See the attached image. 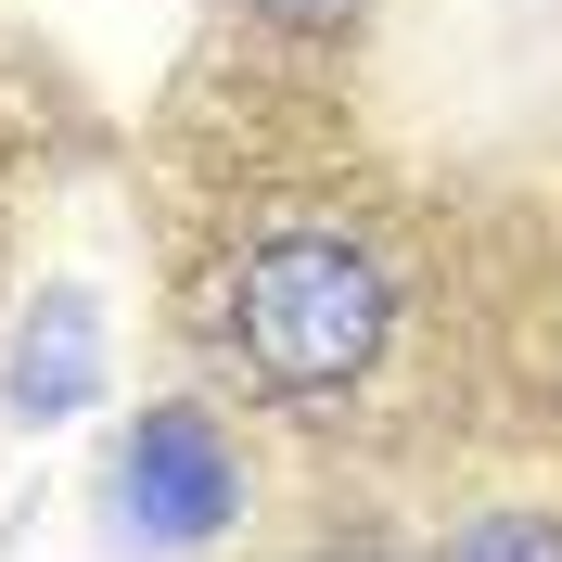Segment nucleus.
<instances>
[{"label":"nucleus","instance_id":"nucleus-1","mask_svg":"<svg viewBox=\"0 0 562 562\" xmlns=\"http://www.w3.org/2000/svg\"><path fill=\"white\" fill-rule=\"evenodd\" d=\"M217 319H231V358L269 396H346V384H371V358L396 333V281L358 231H269L231 269Z\"/></svg>","mask_w":562,"mask_h":562},{"label":"nucleus","instance_id":"nucleus-2","mask_svg":"<svg viewBox=\"0 0 562 562\" xmlns=\"http://www.w3.org/2000/svg\"><path fill=\"white\" fill-rule=\"evenodd\" d=\"M115 525L140 550H217L244 525V460L205 409H140L128 460H115Z\"/></svg>","mask_w":562,"mask_h":562},{"label":"nucleus","instance_id":"nucleus-3","mask_svg":"<svg viewBox=\"0 0 562 562\" xmlns=\"http://www.w3.org/2000/svg\"><path fill=\"white\" fill-rule=\"evenodd\" d=\"M90 396H103V307L77 281H52L13 333V422H77Z\"/></svg>","mask_w":562,"mask_h":562},{"label":"nucleus","instance_id":"nucleus-4","mask_svg":"<svg viewBox=\"0 0 562 562\" xmlns=\"http://www.w3.org/2000/svg\"><path fill=\"white\" fill-rule=\"evenodd\" d=\"M448 562H562V525L550 512H486V525H460Z\"/></svg>","mask_w":562,"mask_h":562},{"label":"nucleus","instance_id":"nucleus-5","mask_svg":"<svg viewBox=\"0 0 562 562\" xmlns=\"http://www.w3.org/2000/svg\"><path fill=\"white\" fill-rule=\"evenodd\" d=\"M256 13H269V26H294V38H333V26H358V13H371V0H256Z\"/></svg>","mask_w":562,"mask_h":562}]
</instances>
